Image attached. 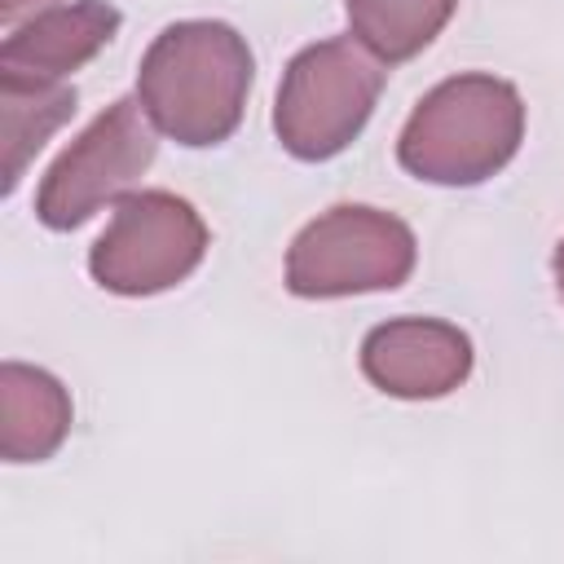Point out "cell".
<instances>
[{"label":"cell","instance_id":"obj_1","mask_svg":"<svg viewBox=\"0 0 564 564\" xmlns=\"http://www.w3.org/2000/svg\"><path fill=\"white\" fill-rule=\"evenodd\" d=\"M251 93V48L229 22H172L137 70V101L181 145H220Z\"/></svg>","mask_w":564,"mask_h":564},{"label":"cell","instance_id":"obj_2","mask_svg":"<svg viewBox=\"0 0 564 564\" xmlns=\"http://www.w3.org/2000/svg\"><path fill=\"white\" fill-rule=\"evenodd\" d=\"M524 137V101L507 79L454 75L436 84L401 128L397 159L432 185H480L502 172Z\"/></svg>","mask_w":564,"mask_h":564},{"label":"cell","instance_id":"obj_3","mask_svg":"<svg viewBox=\"0 0 564 564\" xmlns=\"http://www.w3.org/2000/svg\"><path fill=\"white\" fill-rule=\"evenodd\" d=\"M379 93H383V66L361 44H352L348 35L308 44L304 53L291 57L282 75L273 132L282 150L304 163L335 159L366 128Z\"/></svg>","mask_w":564,"mask_h":564},{"label":"cell","instance_id":"obj_4","mask_svg":"<svg viewBox=\"0 0 564 564\" xmlns=\"http://www.w3.org/2000/svg\"><path fill=\"white\" fill-rule=\"evenodd\" d=\"M414 269V234L379 207L339 203L304 225L286 251V286L300 300L392 291Z\"/></svg>","mask_w":564,"mask_h":564},{"label":"cell","instance_id":"obj_5","mask_svg":"<svg viewBox=\"0 0 564 564\" xmlns=\"http://www.w3.org/2000/svg\"><path fill=\"white\" fill-rule=\"evenodd\" d=\"M203 251V216L167 189H141L115 203L106 234L88 251V269L115 295H154L189 278Z\"/></svg>","mask_w":564,"mask_h":564},{"label":"cell","instance_id":"obj_6","mask_svg":"<svg viewBox=\"0 0 564 564\" xmlns=\"http://www.w3.org/2000/svg\"><path fill=\"white\" fill-rule=\"evenodd\" d=\"M154 150L159 141L145 119V106L132 97H119L44 172L35 194V216L48 229L84 225L101 203L123 194L154 163Z\"/></svg>","mask_w":564,"mask_h":564},{"label":"cell","instance_id":"obj_7","mask_svg":"<svg viewBox=\"0 0 564 564\" xmlns=\"http://www.w3.org/2000/svg\"><path fill=\"white\" fill-rule=\"evenodd\" d=\"M361 375L401 401H432L471 375V339L436 317H397L366 335Z\"/></svg>","mask_w":564,"mask_h":564},{"label":"cell","instance_id":"obj_8","mask_svg":"<svg viewBox=\"0 0 564 564\" xmlns=\"http://www.w3.org/2000/svg\"><path fill=\"white\" fill-rule=\"evenodd\" d=\"M119 31V9L106 0H79L66 9H44L18 26L0 48V70L31 79H62L93 62Z\"/></svg>","mask_w":564,"mask_h":564},{"label":"cell","instance_id":"obj_9","mask_svg":"<svg viewBox=\"0 0 564 564\" xmlns=\"http://www.w3.org/2000/svg\"><path fill=\"white\" fill-rule=\"evenodd\" d=\"M70 432L66 388L35 366L4 361L0 370V454L4 463H40Z\"/></svg>","mask_w":564,"mask_h":564},{"label":"cell","instance_id":"obj_10","mask_svg":"<svg viewBox=\"0 0 564 564\" xmlns=\"http://www.w3.org/2000/svg\"><path fill=\"white\" fill-rule=\"evenodd\" d=\"M75 115V88L62 79H31L0 70V141H4V189L22 181L26 159L44 145L53 128Z\"/></svg>","mask_w":564,"mask_h":564},{"label":"cell","instance_id":"obj_11","mask_svg":"<svg viewBox=\"0 0 564 564\" xmlns=\"http://www.w3.org/2000/svg\"><path fill=\"white\" fill-rule=\"evenodd\" d=\"M344 4L352 35L383 62H405L423 53L458 9V0H344Z\"/></svg>","mask_w":564,"mask_h":564},{"label":"cell","instance_id":"obj_12","mask_svg":"<svg viewBox=\"0 0 564 564\" xmlns=\"http://www.w3.org/2000/svg\"><path fill=\"white\" fill-rule=\"evenodd\" d=\"M35 4H48V0H0V18L4 22H18L26 9H35Z\"/></svg>","mask_w":564,"mask_h":564},{"label":"cell","instance_id":"obj_13","mask_svg":"<svg viewBox=\"0 0 564 564\" xmlns=\"http://www.w3.org/2000/svg\"><path fill=\"white\" fill-rule=\"evenodd\" d=\"M555 286H560V300H564V238L555 247Z\"/></svg>","mask_w":564,"mask_h":564}]
</instances>
